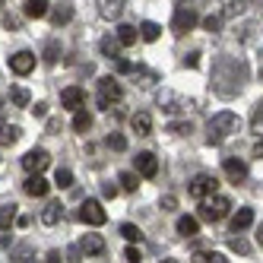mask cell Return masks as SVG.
I'll return each instance as SVG.
<instances>
[{
  "mask_svg": "<svg viewBox=\"0 0 263 263\" xmlns=\"http://www.w3.org/2000/svg\"><path fill=\"white\" fill-rule=\"evenodd\" d=\"M61 219H64V203L61 200H51L45 210H42V222L45 225H58Z\"/></svg>",
  "mask_w": 263,
  "mask_h": 263,
  "instance_id": "17",
  "label": "cell"
},
{
  "mask_svg": "<svg viewBox=\"0 0 263 263\" xmlns=\"http://www.w3.org/2000/svg\"><path fill=\"white\" fill-rule=\"evenodd\" d=\"M191 263H229V260H225L222 254H216V251H197Z\"/></svg>",
  "mask_w": 263,
  "mask_h": 263,
  "instance_id": "30",
  "label": "cell"
},
{
  "mask_svg": "<svg viewBox=\"0 0 263 263\" xmlns=\"http://www.w3.org/2000/svg\"><path fill=\"white\" fill-rule=\"evenodd\" d=\"M83 102H86V92H83L80 86H67V89L61 92V105L70 108V111H83Z\"/></svg>",
  "mask_w": 263,
  "mask_h": 263,
  "instance_id": "11",
  "label": "cell"
},
{
  "mask_svg": "<svg viewBox=\"0 0 263 263\" xmlns=\"http://www.w3.org/2000/svg\"><path fill=\"white\" fill-rule=\"evenodd\" d=\"M251 225H254V210H251V206H241V210L232 216V232L238 235L244 229H251Z\"/></svg>",
  "mask_w": 263,
  "mask_h": 263,
  "instance_id": "15",
  "label": "cell"
},
{
  "mask_svg": "<svg viewBox=\"0 0 263 263\" xmlns=\"http://www.w3.org/2000/svg\"><path fill=\"white\" fill-rule=\"evenodd\" d=\"M16 263H26L29 257H32V248H29V244H20V248H13V254H10Z\"/></svg>",
  "mask_w": 263,
  "mask_h": 263,
  "instance_id": "38",
  "label": "cell"
},
{
  "mask_svg": "<svg viewBox=\"0 0 263 263\" xmlns=\"http://www.w3.org/2000/svg\"><path fill=\"white\" fill-rule=\"evenodd\" d=\"M48 165H51V156H48V149H42V146L29 149V153L23 156V168H26L29 175H42Z\"/></svg>",
  "mask_w": 263,
  "mask_h": 263,
  "instance_id": "6",
  "label": "cell"
},
{
  "mask_svg": "<svg viewBox=\"0 0 263 263\" xmlns=\"http://www.w3.org/2000/svg\"><path fill=\"white\" fill-rule=\"evenodd\" d=\"M251 130L257 137H263V99L254 105V115H251Z\"/></svg>",
  "mask_w": 263,
  "mask_h": 263,
  "instance_id": "29",
  "label": "cell"
},
{
  "mask_svg": "<svg viewBox=\"0 0 263 263\" xmlns=\"http://www.w3.org/2000/svg\"><path fill=\"white\" fill-rule=\"evenodd\" d=\"M184 67H200V51L187 54V58H184Z\"/></svg>",
  "mask_w": 263,
  "mask_h": 263,
  "instance_id": "47",
  "label": "cell"
},
{
  "mask_svg": "<svg viewBox=\"0 0 263 263\" xmlns=\"http://www.w3.org/2000/svg\"><path fill=\"white\" fill-rule=\"evenodd\" d=\"M203 29L216 35V32L222 29V16H206V20H203Z\"/></svg>",
  "mask_w": 263,
  "mask_h": 263,
  "instance_id": "40",
  "label": "cell"
},
{
  "mask_svg": "<svg viewBox=\"0 0 263 263\" xmlns=\"http://www.w3.org/2000/svg\"><path fill=\"white\" fill-rule=\"evenodd\" d=\"M216 187H219V178L216 175H197L191 181V197H197V200L216 197Z\"/></svg>",
  "mask_w": 263,
  "mask_h": 263,
  "instance_id": "7",
  "label": "cell"
},
{
  "mask_svg": "<svg viewBox=\"0 0 263 263\" xmlns=\"http://www.w3.org/2000/svg\"><path fill=\"white\" fill-rule=\"evenodd\" d=\"M121 13H124V4H121V0H115V4H102V16H108V20H118Z\"/></svg>",
  "mask_w": 263,
  "mask_h": 263,
  "instance_id": "34",
  "label": "cell"
},
{
  "mask_svg": "<svg viewBox=\"0 0 263 263\" xmlns=\"http://www.w3.org/2000/svg\"><path fill=\"white\" fill-rule=\"evenodd\" d=\"M45 61H48V64H58V61H61V42H58V39H51V42L45 45Z\"/></svg>",
  "mask_w": 263,
  "mask_h": 263,
  "instance_id": "31",
  "label": "cell"
},
{
  "mask_svg": "<svg viewBox=\"0 0 263 263\" xmlns=\"http://www.w3.org/2000/svg\"><path fill=\"white\" fill-rule=\"evenodd\" d=\"M124 89L115 77H102L99 80V108H111V102H121Z\"/></svg>",
  "mask_w": 263,
  "mask_h": 263,
  "instance_id": "5",
  "label": "cell"
},
{
  "mask_svg": "<svg viewBox=\"0 0 263 263\" xmlns=\"http://www.w3.org/2000/svg\"><path fill=\"white\" fill-rule=\"evenodd\" d=\"M137 67L134 64H130V61H118V73H134Z\"/></svg>",
  "mask_w": 263,
  "mask_h": 263,
  "instance_id": "49",
  "label": "cell"
},
{
  "mask_svg": "<svg viewBox=\"0 0 263 263\" xmlns=\"http://www.w3.org/2000/svg\"><path fill=\"white\" fill-rule=\"evenodd\" d=\"M48 16H51V23L61 29V26H67V23L73 20V7H70V4H61V7H54Z\"/></svg>",
  "mask_w": 263,
  "mask_h": 263,
  "instance_id": "21",
  "label": "cell"
},
{
  "mask_svg": "<svg viewBox=\"0 0 263 263\" xmlns=\"http://www.w3.org/2000/svg\"><path fill=\"white\" fill-rule=\"evenodd\" d=\"M20 26H23V20H20V16H13V13H7V16H4V29H10V32H20Z\"/></svg>",
  "mask_w": 263,
  "mask_h": 263,
  "instance_id": "41",
  "label": "cell"
},
{
  "mask_svg": "<svg viewBox=\"0 0 263 263\" xmlns=\"http://www.w3.org/2000/svg\"><path fill=\"white\" fill-rule=\"evenodd\" d=\"M32 115H35V118H45V115H48V105H45V102H35Z\"/></svg>",
  "mask_w": 263,
  "mask_h": 263,
  "instance_id": "48",
  "label": "cell"
},
{
  "mask_svg": "<svg viewBox=\"0 0 263 263\" xmlns=\"http://www.w3.org/2000/svg\"><path fill=\"white\" fill-rule=\"evenodd\" d=\"M244 80H248V64L244 61H235V58H222L213 70V89L219 92V96H235V92L244 86Z\"/></svg>",
  "mask_w": 263,
  "mask_h": 263,
  "instance_id": "1",
  "label": "cell"
},
{
  "mask_svg": "<svg viewBox=\"0 0 263 263\" xmlns=\"http://www.w3.org/2000/svg\"><path fill=\"white\" fill-rule=\"evenodd\" d=\"M130 130H134L137 137H149V134H153V115H149V111L130 115Z\"/></svg>",
  "mask_w": 263,
  "mask_h": 263,
  "instance_id": "13",
  "label": "cell"
},
{
  "mask_svg": "<svg viewBox=\"0 0 263 263\" xmlns=\"http://www.w3.org/2000/svg\"><path fill=\"white\" fill-rule=\"evenodd\" d=\"M51 4H45V0H29V4H23V13L29 16V20H42V16H48Z\"/></svg>",
  "mask_w": 263,
  "mask_h": 263,
  "instance_id": "19",
  "label": "cell"
},
{
  "mask_svg": "<svg viewBox=\"0 0 263 263\" xmlns=\"http://www.w3.org/2000/svg\"><path fill=\"white\" fill-rule=\"evenodd\" d=\"M162 263H178V260H172V257H168V260H162Z\"/></svg>",
  "mask_w": 263,
  "mask_h": 263,
  "instance_id": "54",
  "label": "cell"
},
{
  "mask_svg": "<svg viewBox=\"0 0 263 263\" xmlns=\"http://www.w3.org/2000/svg\"><path fill=\"white\" fill-rule=\"evenodd\" d=\"M61 130V118H48V134H58Z\"/></svg>",
  "mask_w": 263,
  "mask_h": 263,
  "instance_id": "50",
  "label": "cell"
},
{
  "mask_svg": "<svg viewBox=\"0 0 263 263\" xmlns=\"http://www.w3.org/2000/svg\"><path fill=\"white\" fill-rule=\"evenodd\" d=\"M124 260H127V263H140V260H143L140 248H127V251H124Z\"/></svg>",
  "mask_w": 263,
  "mask_h": 263,
  "instance_id": "45",
  "label": "cell"
},
{
  "mask_svg": "<svg viewBox=\"0 0 263 263\" xmlns=\"http://www.w3.org/2000/svg\"><path fill=\"white\" fill-rule=\"evenodd\" d=\"M16 210H20L16 203H7V206H0V232H7L10 225L16 222Z\"/></svg>",
  "mask_w": 263,
  "mask_h": 263,
  "instance_id": "25",
  "label": "cell"
},
{
  "mask_svg": "<svg viewBox=\"0 0 263 263\" xmlns=\"http://www.w3.org/2000/svg\"><path fill=\"white\" fill-rule=\"evenodd\" d=\"M257 241H260V248H263V225H260V232H257Z\"/></svg>",
  "mask_w": 263,
  "mask_h": 263,
  "instance_id": "53",
  "label": "cell"
},
{
  "mask_svg": "<svg viewBox=\"0 0 263 263\" xmlns=\"http://www.w3.org/2000/svg\"><path fill=\"white\" fill-rule=\"evenodd\" d=\"M80 251L86 257H102L105 254V238L102 235H83L80 238Z\"/></svg>",
  "mask_w": 263,
  "mask_h": 263,
  "instance_id": "14",
  "label": "cell"
},
{
  "mask_svg": "<svg viewBox=\"0 0 263 263\" xmlns=\"http://www.w3.org/2000/svg\"><path fill=\"white\" fill-rule=\"evenodd\" d=\"M105 219H108V213L102 210V203L99 200H83V206H80V222H86V225H105Z\"/></svg>",
  "mask_w": 263,
  "mask_h": 263,
  "instance_id": "8",
  "label": "cell"
},
{
  "mask_svg": "<svg viewBox=\"0 0 263 263\" xmlns=\"http://www.w3.org/2000/svg\"><path fill=\"white\" fill-rule=\"evenodd\" d=\"M23 191H26L29 197H45V194L51 191V184H48V181H45L42 175H32V178H29V181L23 184Z\"/></svg>",
  "mask_w": 263,
  "mask_h": 263,
  "instance_id": "16",
  "label": "cell"
},
{
  "mask_svg": "<svg viewBox=\"0 0 263 263\" xmlns=\"http://www.w3.org/2000/svg\"><path fill=\"white\" fill-rule=\"evenodd\" d=\"M197 232H200V219H194V216H181V219H178V235L194 238Z\"/></svg>",
  "mask_w": 263,
  "mask_h": 263,
  "instance_id": "23",
  "label": "cell"
},
{
  "mask_svg": "<svg viewBox=\"0 0 263 263\" xmlns=\"http://www.w3.org/2000/svg\"><path fill=\"white\" fill-rule=\"evenodd\" d=\"M10 99H13L16 108H29V105H32V96H29L23 86H13V89H10Z\"/></svg>",
  "mask_w": 263,
  "mask_h": 263,
  "instance_id": "26",
  "label": "cell"
},
{
  "mask_svg": "<svg viewBox=\"0 0 263 263\" xmlns=\"http://www.w3.org/2000/svg\"><path fill=\"white\" fill-rule=\"evenodd\" d=\"M137 29L134 26H118V35H115V39L121 42V48H130V45H137Z\"/></svg>",
  "mask_w": 263,
  "mask_h": 263,
  "instance_id": "24",
  "label": "cell"
},
{
  "mask_svg": "<svg viewBox=\"0 0 263 263\" xmlns=\"http://www.w3.org/2000/svg\"><path fill=\"white\" fill-rule=\"evenodd\" d=\"M159 105H162V111H168V115H175V111H181V108H184V99H178L175 92L162 89V92H159Z\"/></svg>",
  "mask_w": 263,
  "mask_h": 263,
  "instance_id": "18",
  "label": "cell"
},
{
  "mask_svg": "<svg viewBox=\"0 0 263 263\" xmlns=\"http://www.w3.org/2000/svg\"><path fill=\"white\" fill-rule=\"evenodd\" d=\"M229 248H232V251H238V254H251V244H248V241H244L241 235L229 241Z\"/></svg>",
  "mask_w": 263,
  "mask_h": 263,
  "instance_id": "39",
  "label": "cell"
},
{
  "mask_svg": "<svg viewBox=\"0 0 263 263\" xmlns=\"http://www.w3.org/2000/svg\"><path fill=\"white\" fill-rule=\"evenodd\" d=\"M48 263H64L61 260V251H48Z\"/></svg>",
  "mask_w": 263,
  "mask_h": 263,
  "instance_id": "51",
  "label": "cell"
},
{
  "mask_svg": "<svg viewBox=\"0 0 263 263\" xmlns=\"http://www.w3.org/2000/svg\"><path fill=\"white\" fill-rule=\"evenodd\" d=\"M194 124L191 121H175V124H168V134H175V137H184V134H191Z\"/></svg>",
  "mask_w": 263,
  "mask_h": 263,
  "instance_id": "35",
  "label": "cell"
},
{
  "mask_svg": "<svg viewBox=\"0 0 263 263\" xmlns=\"http://www.w3.org/2000/svg\"><path fill=\"white\" fill-rule=\"evenodd\" d=\"M244 7H248V4H225L222 7V16H225V20H232V16H238Z\"/></svg>",
  "mask_w": 263,
  "mask_h": 263,
  "instance_id": "42",
  "label": "cell"
},
{
  "mask_svg": "<svg viewBox=\"0 0 263 263\" xmlns=\"http://www.w3.org/2000/svg\"><path fill=\"white\" fill-rule=\"evenodd\" d=\"M121 235H124L127 241H137V244L143 241V232L137 229V225H134V222H124V225H121Z\"/></svg>",
  "mask_w": 263,
  "mask_h": 263,
  "instance_id": "33",
  "label": "cell"
},
{
  "mask_svg": "<svg viewBox=\"0 0 263 263\" xmlns=\"http://www.w3.org/2000/svg\"><path fill=\"white\" fill-rule=\"evenodd\" d=\"M108 149H115V153H124V149H127V140L121 137V134H108Z\"/></svg>",
  "mask_w": 263,
  "mask_h": 263,
  "instance_id": "37",
  "label": "cell"
},
{
  "mask_svg": "<svg viewBox=\"0 0 263 263\" xmlns=\"http://www.w3.org/2000/svg\"><path fill=\"white\" fill-rule=\"evenodd\" d=\"M222 168H225V178H229L232 184H244V181H248V165H244L241 159H225Z\"/></svg>",
  "mask_w": 263,
  "mask_h": 263,
  "instance_id": "10",
  "label": "cell"
},
{
  "mask_svg": "<svg viewBox=\"0 0 263 263\" xmlns=\"http://www.w3.org/2000/svg\"><path fill=\"white\" fill-rule=\"evenodd\" d=\"M20 137H23V130L16 124H4V127H0V146H16Z\"/></svg>",
  "mask_w": 263,
  "mask_h": 263,
  "instance_id": "22",
  "label": "cell"
},
{
  "mask_svg": "<svg viewBox=\"0 0 263 263\" xmlns=\"http://www.w3.org/2000/svg\"><path fill=\"white\" fill-rule=\"evenodd\" d=\"M197 23H200V13H197V7L175 4V16H172V32H175V35H184V32H191Z\"/></svg>",
  "mask_w": 263,
  "mask_h": 263,
  "instance_id": "3",
  "label": "cell"
},
{
  "mask_svg": "<svg viewBox=\"0 0 263 263\" xmlns=\"http://www.w3.org/2000/svg\"><path fill=\"white\" fill-rule=\"evenodd\" d=\"M67 263H83V251H80V244H73V248L67 251Z\"/></svg>",
  "mask_w": 263,
  "mask_h": 263,
  "instance_id": "44",
  "label": "cell"
},
{
  "mask_svg": "<svg viewBox=\"0 0 263 263\" xmlns=\"http://www.w3.org/2000/svg\"><path fill=\"white\" fill-rule=\"evenodd\" d=\"M232 210V200L229 197H210L203 206H200V219L203 222H222Z\"/></svg>",
  "mask_w": 263,
  "mask_h": 263,
  "instance_id": "4",
  "label": "cell"
},
{
  "mask_svg": "<svg viewBox=\"0 0 263 263\" xmlns=\"http://www.w3.org/2000/svg\"><path fill=\"white\" fill-rule=\"evenodd\" d=\"M254 156H257V159H263V140H260V143L254 146Z\"/></svg>",
  "mask_w": 263,
  "mask_h": 263,
  "instance_id": "52",
  "label": "cell"
},
{
  "mask_svg": "<svg viewBox=\"0 0 263 263\" xmlns=\"http://www.w3.org/2000/svg\"><path fill=\"white\" fill-rule=\"evenodd\" d=\"M118 184L124 187V191H137V187H140V178H137L134 172H121V175H118Z\"/></svg>",
  "mask_w": 263,
  "mask_h": 263,
  "instance_id": "32",
  "label": "cell"
},
{
  "mask_svg": "<svg viewBox=\"0 0 263 263\" xmlns=\"http://www.w3.org/2000/svg\"><path fill=\"white\" fill-rule=\"evenodd\" d=\"M134 165H137V175H143V178H156L159 175V159L153 153H140L134 159Z\"/></svg>",
  "mask_w": 263,
  "mask_h": 263,
  "instance_id": "12",
  "label": "cell"
},
{
  "mask_svg": "<svg viewBox=\"0 0 263 263\" xmlns=\"http://www.w3.org/2000/svg\"><path fill=\"white\" fill-rule=\"evenodd\" d=\"M92 127V115L83 108V111H77V115H73V130H77V134H86V130Z\"/></svg>",
  "mask_w": 263,
  "mask_h": 263,
  "instance_id": "27",
  "label": "cell"
},
{
  "mask_svg": "<svg viewBox=\"0 0 263 263\" xmlns=\"http://www.w3.org/2000/svg\"><path fill=\"white\" fill-rule=\"evenodd\" d=\"M99 51L105 54V58H115V61H121V42L115 39V35H105V39L99 42Z\"/></svg>",
  "mask_w": 263,
  "mask_h": 263,
  "instance_id": "20",
  "label": "cell"
},
{
  "mask_svg": "<svg viewBox=\"0 0 263 263\" xmlns=\"http://www.w3.org/2000/svg\"><path fill=\"white\" fill-rule=\"evenodd\" d=\"M10 70L16 73V77H26V73L35 70V54L32 51H16L10 58Z\"/></svg>",
  "mask_w": 263,
  "mask_h": 263,
  "instance_id": "9",
  "label": "cell"
},
{
  "mask_svg": "<svg viewBox=\"0 0 263 263\" xmlns=\"http://www.w3.org/2000/svg\"><path fill=\"white\" fill-rule=\"evenodd\" d=\"M159 35H162V26H159V23H143V26H140V39H143V42H156Z\"/></svg>",
  "mask_w": 263,
  "mask_h": 263,
  "instance_id": "28",
  "label": "cell"
},
{
  "mask_svg": "<svg viewBox=\"0 0 263 263\" xmlns=\"http://www.w3.org/2000/svg\"><path fill=\"white\" fill-rule=\"evenodd\" d=\"M118 191H121V187H115V184H102V194H105V200H115V197H118Z\"/></svg>",
  "mask_w": 263,
  "mask_h": 263,
  "instance_id": "46",
  "label": "cell"
},
{
  "mask_svg": "<svg viewBox=\"0 0 263 263\" xmlns=\"http://www.w3.org/2000/svg\"><path fill=\"white\" fill-rule=\"evenodd\" d=\"M238 130H241L238 115H232V111H219V115H213V121L206 124V143L219 146V143H225L229 137H235Z\"/></svg>",
  "mask_w": 263,
  "mask_h": 263,
  "instance_id": "2",
  "label": "cell"
},
{
  "mask_svg": "<svg viewBox=\"0 0 263 263\" xmlns=\"http://www.w3.org/2000/svg\"><path fill=\"white\" fill-rule=\"evenodd\" d=\"M54 184H58V187H73V172H70V168H58Z\"/></svg>",
  "mask_w": 263,
  "mask_h": 263,
  "instance_id": "36",
  "label": "cell"
},
{
  "mask_svg": "<svg viewBox=\"0 0 263 263\" xmlns=\"http://www.w3.org/2000/svg\"><path fill=\"white\" fill-rule=\"evenodd\" d=\"M0 7H4V4H0Z\"/></svg>",
  "mask_w": 263,
  "mask_h": 263,
  "instance_id": "55",
  "label": "cell"
},
{
  "mask_svg": "<svg viewBox=\"0 0 263 263\" xmlns=\"http://www.w3.org/2000/svg\"><path fill=\"white\" fill-rule=\"evenodd\" d=\"M172 210H178V197L175 194H165L162 197V213H172Z\"/></svg>",
  "mask_w": 263,
  "mask_h": 263,
  "instance_id": "43",
  "label": "cell"
}]
</instances>
